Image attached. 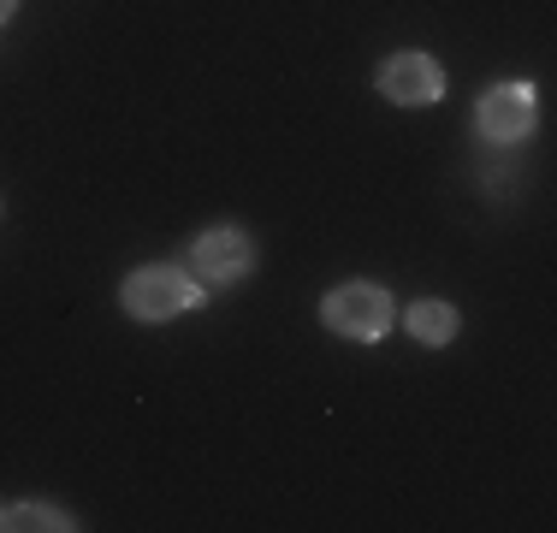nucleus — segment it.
Returning <instances> with one entry per match:
<instances>
[{"instance_id": "nucleus-4", "label": "nucleus", "mask_w": 557, "mask_h": 533, "mask_svg": "<svg viewBox=\"0 0 557 533\" xmlns=\"http://www.w3.org/2000/svg\"><path fill=\"white\" fill-rule=\"evenodd\" d=\"M474 131L486 142H522L534 131V89L528 84H498L481 96V113H474Z\"/></svg>"}, {"instance_id": "nucleus-8", "label": "nucleus", "mask_w": 557, "mask_h": 533, "mask_svg": "<svg viewBox=\"0 0 557 533\" xmlns=\"http://www.w3.org/2000/svg\"><path fill=\"white\" fill-rule=\"evenodd\" d=\"M12 7H18V0H0V18H12Z\"/></svg>"}, {"instance_id": "nucleus-2", "label": "nucleus", "mask_w": 557, "mask_h": 533, "mask_svg": "<svg viewBox=\"0 0 557 533\" xmlns=\"http://www.w3.org/2000/svg\"><path fill=\"white\" fill-rule=\"evenodd\" d=\"M321 320L338 338L374 344V338H386V326H392V297L380 285H338L333 297L321 302Z\"/></svg>"}, {"instance_id": "nucleus-1", "label": "nucleus", "mask_w": 557, "mask_h": 533, "mask_svg": "<svg viewBox=\"0 0 557 533\" xmlns=\"http://www.w3.org/2000/svg\"><path fill=\"white\" fill-rule=\"evenodd\" d=\"M119 302L131 320H172L202 302V285H190V273H178V266H137L119 285Z\"/></svg>"}, {"instance_id": "nucleus-5", "label": "nucleus", "mask_w": 557, "mask_h": 533, "mask_svg": "<svg viewBox=\"0 0 557 533\" xmlns=\"http://www.w3.org/2000/svg\"><path fill=\"white\" fill-rule=\"evenodd\" d=\"M190 261H196V278H208V285H237L256 266V249H249V237L237 225H214V232L196 237Z\"/></svg>"}, {"instance_id": "nucleus-7", "label": "nucleus", "mask_w": 557, "mask_h": 533, "mask_svg": "<svg viewBox=\"0 0 557 533\" xmlns=\"http://www.w3.org/2000/svg\"><path fill=\"white\" fill-rule=\"evenodd\" d=\"M0 528H77L65 510H48V504H18V510H0Z\"/></svg>"}, {"instance_id": "nucleus-6", "label": "nucleus", "mask_w": 557, "mask_h": 533, "mask_svg": "<svg viewBox=\"0 0 557 533\" xmlns=\"http://www.w3.org/2000/svg\"><path fill=\"white\" fill-rule=\"evenodd\" d=\"M404 320H409V332H416L428 350H440V344L457 338V309H450V302H409Z\"/></svg>"}, {"instance_id": "nucleus-3", "label": "nucleus", "mask_w": 557, "mask_h": 533, "mask_svg": "<svg viewBox=\"0 0 557 533\" xmlns=\"http://www.w3.org/2000/svg\"><path fill=\"white\" fill-rule=\"evenodd\" d=\"M380 96L397 101V107H433L445 96L440 60H428V53H392V60L380 65Z\"/></svg>"}]
</instances>
